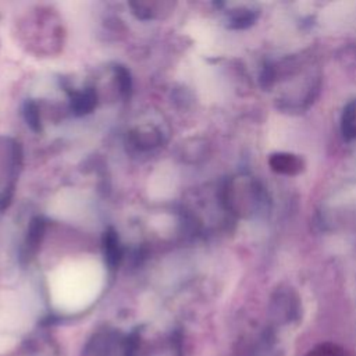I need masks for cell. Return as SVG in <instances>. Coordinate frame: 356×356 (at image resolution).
Masks as SVG:
<instances>
[{
  "label": "cell",
  "instance_id": "obj_5",
  "mask_svg": "<svg viewBox=\"0 0 356 356\" xmlns=\"http://www.w3.org/2000/svg\"><path fill=\"white\" fill-rule=\"evenodd\" d=\"M342 134L346 139H356V100L350 102L342 114Z\"/></svg>",
  "mask_w": 356,
  "mask_h": 356
},
{
  "label": "cell",
  "instance_id": "obj_6",
  "mask_svg": "<svg viewBox=\"0 0 356 356\" xmlns=\"http://www.w3.org/2000/svg\"><path fill=\"white\" fill-rule=\"evenodd\" d=\"M306 356H355L350 350L346 348L332 343V342H324L317 346H314Z\"/></svg>",
  "mask_w": 356,
  "mask_h": 356
},
{
  "label": "cell",
  "instance_id": "obj_1",
  "mask_svg": "<svg viewBox=\"0 0 356 356\" xmlns=\"http://www.w3.org/2000/svg\"><path fill=\"white\" fill-rule=\"evenodd\" d=\"M104 267L93 257H79L61 263L49 275L51 302L64 312L88 307L102 292Z\"/></svg>",
  "mask_w": 356,
  "mask_h": 356
},
{
  "label": "cell",
  "instance_id": "obj_2",
  "mask_svg": "<svg viewBox=\"0 0 356 356\" xmlns=\"http://www.w3.org/2000/svg\"><path fill=\"white\" fill-rule=\"evenodd\" d=\"M50 210L61 220L83 222L90 218L93 207L86 193L76 189H65L54 197Z\"/></svg>",
  "mask_w": 356,
  "mask_h": 356
},
{
  "label": "cell",
  "instance_id": "obj_3",
  "mask_svg": "<svg viewBox=\"0 0 356 356\" xmlns=\"http://www.w3.org/2000/svg\"><path fill=\"white\" fill-rule=\"evenodd\" d=\"M177 188V175L171 167H159L150 178V195L153 197H170Z\"/></svg>",
  "mask_w": 356,
  "mask_h": 356
},
{
  "label": "cell",
  "instance_id": "obj_4",
  "mask_svg": "<svg viewBox=\"0 0 356 356\" xmlns=\"http://www.w3.org/2000/svg\"><path fill=\"white\" fill-rule=\"evenodd\" d=\"M268 164L273 171L284 175H295L303 170V160L292 153H275L270 157Z\"/></svg>",
  "mask_w": 356,
  "mask_h": 356
}]
</instances>
